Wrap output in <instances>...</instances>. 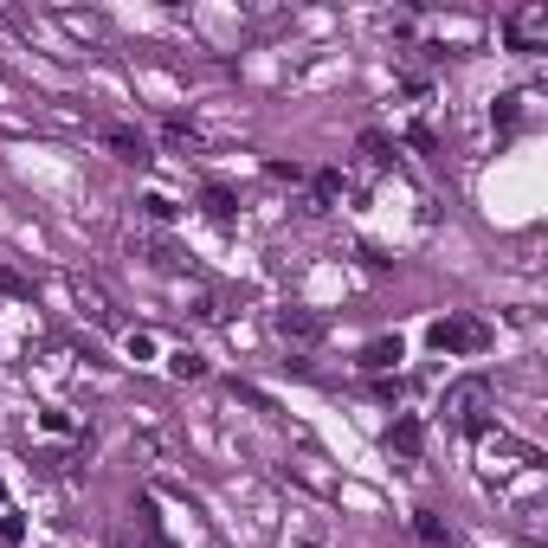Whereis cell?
Listing matches in <instances>:
<instances>
[{
  "label": "cell",
  "instance_id": "6da1fadb",
  "mask_svg": "<svg viewBox=\"0 0 548 548\" xmlns=\"http://www.w3.org/2000/svg\"><path fill=\"white\" fill-rule=\"evenodd\" d=\"M426 342H432L438 355H484V348H490V329H484L478 316H438V323L426 329Z\"/></svg>",
  "mask_w": 548,
  "mask_h": 548
},
{
  "label": "cell",
  "instance_id": "7a4b0ae2",
  "mask_svg": "<svg viewBox=\"0 0 548 548\" xmlns=\"http://www.w3.org/2000/svg\"><path fill=\"white\" fill-rule=\"evenodd\" d=\"M110 548H175L168 536H161V516H155V503L149 497H135L129 503V523L110 536Z\"/></svg>",
  "mask_w": 548,
  "mask_h": 548
},
{
  "label": "cell",
  "instance_id": "3957f363",
  "mask_svg": "<svg viewBox=\"0 0 548 548\" xmlns=\"http://www.w3.org/2000/svg\"><path fill=\"white\" fill-rule=\"evenodd\" d=\"M542 39H548V0H536V7H523V13L503 20V45L510 52H536Z\"/></svg>",
  "mask_w": 548,
  "mask_h": 548
},
{
  "label": "cell",
  "instance_id": "277c9868",
  "mask_svg": "<svg viewBox=\"0 0 548 548\" xmlns=\"http://www.w3.org/2000/svg\"><path fill=\"white\" fill-rule=\"evenodd\" d=\"M484 394H490V388H484L478 374H471V380H458V388H446V413H452V420H464V426H478Z\"/></svg>",
  "mask_w": 548,
  "mask_h": 548
},
{
  "label": "cell",
  "instance_id": "5b68a950",
  "mask_svg": "<svg viewBox=\"0 0 548 548\" xmlns=\"http://www.w3.org/2000/svg\"><path fill=\"white\" fill-rule=\"evenodd\" d=\"M103 143L117 149L123 161H149V135H143V129H129V123H103Z\"/></svg>",
  "mask_w": 548,
  "mask_h": 548
},
{
  "label": "cell",
  "instance_id": "8992f818",
  "mask_svg": "<svg viewBox=\"0 0 548 548\" xmlns=\"http://www.w3.org/2000/svg\"><path fill=\"white\" fill-rule=\"evenodd\" d=\"M278 336H284V342H316V336H323V316H316V310H284V316H278Z\"/></svg>",
  "mask_w": 548,
  "mask_h": 548
},
{
  "label": "cell",
  "instance_id": "52a82bcc",
  "mask_svg": "<svg viewBox=\"0 0 548 548\" xmlns=\"http://www.w3.org/2000/svg\"><path fill=\"white\" fill-rule=\"evenodd\" d=\"M400 355H406V348H400V336H374V342L362 348V368H374V374H388V368L400 362Z\"/></svg>",
  "mask_w": 548,
  "mask_h": 548
},
{
  "label": "cell",
  "instance_id": "ba28073f",
  "mask_svg": "<svg viewBox=\"0 0 548 548\" xmlns=\"http://www.w3.org/2000/svg\"><path fill=\"white\" fill-rule=\"evenodd\" d=\"M394 452H400V458H420V452H426V426H420L413 413L394 420Z\"/></svg>",
  "mask_w": 548,
  "mask_h": 548
},
{
  "label": "cell",
  "instance_id": "9c48e42d",
  "mask_svg": "<svg viewBox=\"0 0 548 548\" xmlns=\"http://www.w3.org/2000/svg\"><path fill=\"white\" fill-rule=\"evenodd\" d=\"M200 207H207L213 219H233V213H239V200H233V187H219V181H207V187H200Z\"/></svg>",
  "mask_w": 548,
  "mask_h": 548
},
{
  "label": "cell",
  "instance_id": "30bf717a",
  "mask_svg": "<svg viewBox=\"0 0 548 548\" xmlns=\"http://www.w3.org/2000/svg\"><path fill=\"white\" fill-rule=\"evenodd\" d=\"M135 252H143L149 265H161V271H181V252H175L168 239H143V245H135Z\"/></svg>",
  "mask_w": 548,
  "mask_h": 548
},
{
  "label": "cell",
  "instance_id": "8fae6325",
  "mask_svg": "<svg viewBox=\"0 0 548 548\" xmlns=\"http://www.w3.org/2000/svg\"><path fill=\"white\" fill-rule=\"evenodd\" d=\"M168 374H175V380H200V374H207V362H200L194 348H175V355H168Z\"/></svg>",
  "mask_w": 548,
  "mask_h": 548
},
{
  "label": "cell",
  "instance_id": "7c38bea8",
  "mask_svg": "<svg viewBox=\"0 0 548 548\" xmlns=\"http://www.w3.org/2000/svg\"><path fill=\"white\" fill-rule=\"evenodd\" d=\"M413 529H420V542H432V548H452V529L438 523L432 510H420V516H413Z\"/></svg>",
  "mask_w": 548,
  "mask_h": 548
},
{
  "label": "cell",
  "instance_id": "4fadbf2b",
  "mask_svg": "<svg viewBox=\"0 0 548 548\" xmlns=\"http://www.w3.org/2000/svg\"><path fill=\"white\" fill-rule=\"evenodd\" d=\"M161 143H168V149H187V155H194V149H200V135L187 129L181 117H168V123H161Z\"/></svg>",
  "mask_w": 548,
  "mask_h": 548
},
{
  "label": "cell",
  "instance_id": "5bb4252c",
  "mask_svg": "<svg viewBox=\"0 0 548 548\" xmlns=\"http://www.w3.org/2000/svg\"><path fill=\"white\" fill-rule=\"evenodd\" d=\"M336 194H342V175H336V168H323V175H316V200H310V213L336 207Z\"/></svg>",
  "mask_w": 548,
  "mask_h": 548
},
{
  "label": "cell",
  "instance_id": "9a60e30c",
  "mask_svg": "<svg viewBox=\"0 0 548 548\" xmlns=\"http://www.w3.org/2000/svg\"><path fill=\"white\" fill-rule=\"evenodd\" d=\"M26 542V516L20 510H0V548H20Z\"/></svg>",
  "mask_w": 548,
  "mask_h": 548
},
{
  "label": "cell",
  "instance_id": "2e32d148",
  "mask_svg": "<svg viewBox=\"0 0 548 548\" xmlns=\"http://www.w3.org/2000/svg\"><path fill=\"white\" fill-rule=\"evenodd\" d=\"M143 213H149V219H175V200H168V194H149Z\"/></svg>",
  "mask_w": 548,
  "mask_h": 548
},
{
  "label": "cell",
  "instance_id": "e0dca14e",
  "mask_svg": "<svg viewBox=\"0 0 548 548\" xmlns=\"http://www.w3.org/2000/svg\"><path fill=\"white\" fill-rule=\"evenodd\" d=\"M0 297H26V278H20V271H7V265H0Z\"/></svg>",
  "mask_w": 548,
  "mask_h": 548
},
{
  "label": "cell",
  "instance_id": "ac0fdd59",
  "mask_svg": "<svg viewBox=\"0 0 548 548\" xmlns=\"http://www.w3.org/2000/svg\"><path fill=\"white\" fill-rule=\"evenodd\" d=\"M0 510H7V484H0Z\"/></svg>",
  "mask_w": 548,
  "mask_h": 548
}]
</instances>
